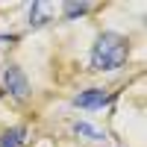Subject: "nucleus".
Returning <instances> with one entry per match:
<instances>
[{
  "label": "nucleus",
  "mask_w": 147,
  "mask_h": 147,
  "mask_svg": "<svg viewBox=\"0 0 147 147\" xmlns=\"http://www.w3.org/2000/svg\"><path fill=\"white\" fill-rule=\"evenodd\" d=\"M129 59V38L121 32H103L97 35L91 47V68L94 71H115Z\"/></svg>",
  "instance_id": "1"
},
{
  "label": "nucleus",
  "mask_w": 147,
  "mask_h": 147,
  "mask_svg": "<svg viewBox=\"0 0 147 147\" xmlns=\"http://www.w3.org/2000/svg\"><path fill=\"white\" fill-rule=\"evenodd\" d=\"M3 88L12 97H18V100H27V97H30V80H27V74H24L18 65H9L3 71Z\"/></svg>",
  "instance_id": "2"
},
{
  "label": "nucleus",
  "mask_w": 147,
  "mask_h": 147,
  "mask_svg": "<svg viewBox=\"0 0 147 147\" xmlns=\"http://www.w3.org/2000/svg\"><path fill=\"white\" fill-rule=\"evenodd\" d=\"M109 100H112V94H109V91H103V88H88V91L77 94L74 106H80V109H103Z\"/></svg>",
  "instance_id": "3"
},
{
  "label": "nucleus",
  "mask_w": 147,
  "mask_h": 147,
  "mask_svg": "<svg viewBox=\"0 0 147 147\" xmlns=\"http://www.w3.org/2000/svg\"><path fill=\"white\" fill-rule=\"evenodd\" d=\"M50 15H53V6H50V3H32V9H30V24H32V27H41V24L50 21Z\"/></svg>",
  "instance_id": "4"
},
{
  "label": "nucleus",
  "mask_w": 147,
  "mask_h": 147,
  "mask_svg": "<svg viewBox=\"0 0 147 147\" xmlns=\"http://www.w3.org/2000/svg\"><path fill=\"white\" fill-rule=\"evenodd\" d=\"M24 138H27V129L24 127H12V129H6L3 136H0V147H21Z\"/></svg>",
  "instance_id": "5"
},
{
  "label": "nucleus",
  "mask_w": 147,
  "mask_h": 147,
  "mask_svg": "<svg viewBox=\"0 0 147 147\" xmlns=\"http://www.w3.org/2000/svg\"><path fill=\"white\" fill-rule=\"evenodd\" d=\"M74 132L82 136V138H88V141H103V138H106L100 129H94L91 124H85V121H77V124H74Z\"/></svg>",
  "instance_id": "6"
},
{
  "label": "nucleus",
  "mask_w": 147,
  "mask_h": 147,
  "mask_svg": "<svg viewBox=\"0 0 147 147\" xmlns=\"http://www.w3.org/2000/svg\"><path fill=\"white\" fill-rule=\"evenodd\" d=\"M88 9H91V3H65V6H62V15L71 21V18H80V15H85Z\"/></svg>",
  "instance_id": "7"
}]
</instances>
